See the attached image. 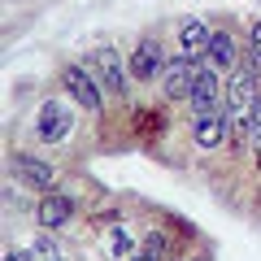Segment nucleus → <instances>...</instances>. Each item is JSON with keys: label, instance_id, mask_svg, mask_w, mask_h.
Returning <instances> with one entry per match:
<instances>
[{"label": "nucleus", "instance_id": "6e6552de", "mask_svg": "<svg viewBox=\"0 0 261 261\" xmlns=\"http://www.w3.org/2000/svg\"><path fill=\"white\" fill-rule=\"evenodd\" d=\"M209 44H214V27H209V22H200V18H187L183 27H178V48H183L187 57H200V61H205Z\"/></svg>", "mask_w": 261, "mask_h": 261}, {"label": "nucleus", "instance_id": "9b49d317", "mask_svg": "<svg viewBox=\"0 0 261 261\" xmlns=\"http://www.w3.org/2000/svg\"><path fill=\"white\" fill-rule=\"evenodd\" d=\"M65 130H70V118H65L61 100H48L44 109H39V140L44 144H61Z\"/></svg>", "mask_w": 261, "mask_h": 261}, {"label": "nucleus", "instance_id": "f03ea898", "mask_svg": "<svg viewBox=\"0 0 261 261\" xmlns=\"http://www.w3.org/2000/svg\"><path fill=\"white\" fill-rule=\"evenodd\" d=\"M92 74L100 79L105 92L118 96V100L130 92V83H126V61L118 57V48H113V44H100V48L92 53Z\"/></svg>", "mask_w": 261, "mask_h": 261}, {"label": "nucleus", "instance_id": "f3484780", "mask_svg": "<svg viewBox=\"0 0 261 261\" xmlns=\"http://www.w3.org/2000/svg\"><path fill=\"white\" fill-rule=\"evenodd\" d=\"M248 44H252V57H261V22L248 31Z\"/></svg>", "mask_w": 261, "mask_h": 261}, {"label": "nucleus", "instance_id": "4468645a", "mask_svg": "<svg viewBox=\"0 0 261 261\" xmlns=\"http://www.w3.org/2000/svg\"><path fill=\"white\" fill-rule=\"evenodd\" d=\"M109 248L118 252V257H135V240H130V231H122V226H118V231H113V244H109Z\"/></svg>", "mask_w": 261, "mask_h": 261}, {"label": "nucleus", "instance_id": "ddd939ff", "mask_svg": "<svg viewBox=\"0 0 261 261\" xmlns=\"http://www.w3.org/2000/svg\"><path fill=\"white\" fill-rule=\"evenodd\" d=\"M27 261H61V244H53V235H39L27 244Z\"/></svg>", "mask_w": 261, "mask_h": 261}, {"label": "nucleus", "instance_id": "20e7f679", "mask_svg": "<svg viewBox=\"0 0 261 261\" xmlns=\"http://www.w3.org/2000/svg\"><path fill=\"white\" fill-rule=\"evenodd\" d=\"M196 70H200V61H196V57H187V53L170 57L166 70H161V92H166V100H187V96H192Z\"/></svg>", "mask_w": 261, "mask_h": 261}, {"label": "nucleus", "instance_id": "6ab92c4d", "mask_svg": "<svg viewBox=\"0 0 261 261\" xmlns=\"http://www.w3.org/2000/svg\"><path fill=\"white\" fill-rule=\"evenodd\" d=\"M5 261H22V257H13V252H9V257H5Z\"/></svg>", "mask_w": 261, "mask_h": 261}, {"label": "nucleus", "instance_id": "2eb2a0df", "mask_svg": "<svg viewBox=\"0 0 261 261\" xmlns=\"http://www.w3.org/2000/svg\"><path fill=\"white\" fill-rule=\"evenodd\" d=\"M166 248H170V240H166V235H161V231L144 240V252H152V257H161V252H166Z\"/></svg>", "mask_w": 261, "mask_h": 261}, {"label": "nucleus", "instance_id": "7ed1b4c3", "mask_svg": "<svg viewBox=\"0 0 261 261\" xmlns=\"http://www.w3.org/2000/svg\"><path fill=\"white\" fill-rule=\"evenodd\" d=\"M61 83H65V92L74 96V105H83V109H100L105 105V83L92 74V65H65Z\"/></svg>", "mask_w": 261, "mask_h": 261}, {"label": "nucleus", "instance_id": "0eeeda50", "mask_svg": "<svg viewBox=\"0 0 261 261\" xmlns=\"http://www.w3.org/2000/svg\"><path fill=\"white\" fill-rule=\"evenodd\" d=\"M74 218V200L70 196H57V192H44V200H39L35 209V222L44 226V231H57V226H65Z\"/></svg>", "mask_w": 261, "mask_h": 261}, {"label": "nucleus", "instance_id": "39448f33", "mask_svg": "<svg viewBox=\"0 0 261 261\" xmlns=\"http://www.w3.org/2000/svg\"><path fill=\"white\" fill-rule=\"evenodd\" d=\"M166 48H161V39H152V35H144L140 44H135V53H130V79L135 83H152V79H161V70H166Z\"/></svg>", "mask_w": 261, "mask_h": 261}, {"label": "nucleus", "instance_id": "f257e3e1", "mask_svg": "<svg viewBox=\"0 0 261 261\" xmlns=\"http://www.w3.org/2000/svg\"><path fill=\"white\" fill-rule=\"evenodd\" d=\"M257 79L248 74V70H235L231 83H226V118L235 122V126H248L252 113H257Z\"/></svg>", "mask_w": 261, "mask_h": 261}, {"label": "nucleus", "instance_id": "423d86ee", "mask_svg": "<svg viewBox=\"0 0 261 261\" xmlns=\"http://www.w3.org/2000/svg\"><path fill=\"white\" fill-rule=\"evenodd\" d=\"M192 113L196 118H205V113H218V100H222V83H218V70L214 65L200 61V70H196V83H192Z\"/></svg>", "mask_w": 261, "mask_h": 261}, {"label": "nucleus", "instance_id": "9d476101", "mask_svg": "<svg viewBox=\"0 0 261 261\" xmlns=\"http://www.w3.org/2000/svg\"><path fill=\"white\" fill-rule=\"evenodd\" d=\"M13 170H18V178L27 187H35V192H53L57 187V170L48 166V161H39V157H18Z\"/></svg>", "mask_w": 261, "mask_h": 261}, {"label": "nucleus", "instance_id": "1a4fd4ad", "mask_svg": "<svg viewBox=\"0 0 261 261\" xmlns=\"http://www.w3.org/2000/svg\"><path fill=\"white\" fill-rule=\"evenodd\" d=\"M226 130H231L226 113H205V118L192 122V140H196V148H218L226 140Z\"/></svg>", "mask_w": 261, "mask_h": 261}, {"label": "nucleus", "instance_id": "a211bd4d", "mask_svg": "<svg viewBox=\"0 0 261 261\" xmlns=\"http://www.w3.org/2000/svg\"><path fill=\"white\" fill-rule=\"evenodd\" d=\"M126 261H161V257H152V252H135V257H126Z\"/></svg>", "mask_w": 261, "mask_h": 261}, {"label": "nucleus", "instance_id": "f8f14e48", "mask_svg": "<svg viewBox=\"0 0 261 261\" xmlns=\"http://www.w3.org/2000/svg\"><path fill=\"white\" fill-rule=\"evenodd\" d=\"M240 53H235V35L231 31H214V44H209L205 53V65H214V70H240Z\"/></svg>", "mask_w": 261, "mask_h": 261}, {"label": "nucleus", "instance_id": "dca6fc26", "mask_svg": "<svg viewBox=\"0 0 261 261\" xmlns=\"http://www.w3.org/2000/svg\"><path fill=\"white\" fill-rule=\"evenodd\" d=\"M252 140H257V157H261V105H257V113H252Z\"/></svg>", "mask_w": 261, "mask_h": 261}]
</instances>
